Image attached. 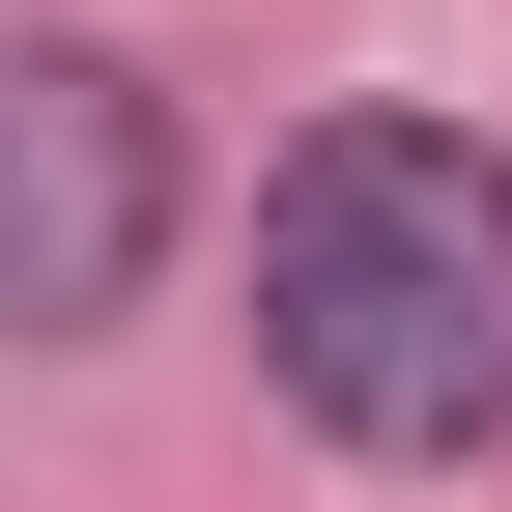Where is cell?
Wrapping results in <instances>:
<instances>
[{
    "mask_svg": "<svg viewBox=\"0 0 512 512\" xmlns=\"http://www.w3.org/2000/svg\"><path fill=\"white\" fill-rule=\"evenodd\" d=\"M256 370L342 456H484L512 427V171L456 114H313L256 200Z\"/></svg>",
    "mask_w": 512,
    "mask_h": 512,
    "instance_id": "1",
    "label": "cell"
},
{
    "mask_svg": "<svg viewBox=\"0 0 512 512\" xmlns=\"http://www.w3.org/2000/svg\"><path fill=\"white\" fill-rule=\"evenodd\" d=\"M143 256H171V114H143V57L0 29V342H86Z\"/></svg>",
    "mask_w": 512,
    "mask_h": 512,
    "instance_id": "2",
    "label": "cell"
}]
</instances>
